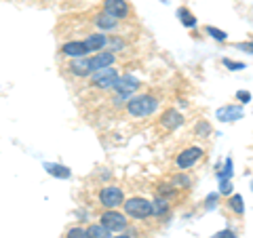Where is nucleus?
<instances>
[{"label":"nucleus","mask_w":253,"mask_h":238,"mask_svg":"<svg viewBox=\"0 0 253 238\" xmlns=\"http://www.w3.org/2000/svg\"><path fill=\"white\" fill-rule=\"evenodd\" d=\"M156 108H158V101H156V97H152V95H137V97H133L129 104H126L129 114L135 116V118H146L150 114H154Z\"/></svg>","instance_id":"obj_1"},{"label":"nucleus","mask_w":253,"mask_h":238,"mask_svg":"<svg viewBox=\"0 0 253 238\" xmlns=\"http://www.w3.org/2000/svg\"><path fill=\"white\" fill-rule=\"evenodd\" d=\"M125 204V213L133 219H146L152 215V202L146 198H129Z\"/></svg>","instance_id":"obj_2"},{"label":"nucleus","mask_w":253,"mask_h":238,"mask_svg":"<svg viewBox=\"0 0 253 238\" xmlns=\"http://www.w3.org/2000/svg\"><path fill=\"white\" fill-rule=\"evenodd\" d=\"M116 80H118V74L112 66L101 68V70H93L91 72V84L97 86V89H110V86L116 84Z\"/></svg>","instance_id":"obj_3"},{"label":"nucleus","mask_w":253,"mask_h":238,"mask_svg":"<svg viewBox=\"0 0 253 238\" xmlns=\"http://www.w3.org/2000/svg\"><path fill=\"white\" fill-rule=\"evenodd\" d=\"M99 202L104 204V207H108V209H114V207H118V204L125 202V194H123L121 188H116V186H106V188L99 192Z\"/></svg>","instance_id":"obj_4"},{"label":"nucleus","mask_w":253,"mask_h":238,"mask_svg":"<svg viewBox=\"0 0 253 238\" xmlns=\"http://www.w3.org/2000/svg\"><path fill=\"white\" fill-rule=\"evenodd\" d=\"M104 13H108L114 19H126L131 13V6L126 4V0H104Z\"/></svg>","instance_id":"obj_5"},{"label":"nucleus","mask_w":253,"mask_h":238,"mask_svg":"<svg viewBox=\"0 0 253 238\" xmlns=\"http://www.w3.org/2000/svg\"><path fill=\"white\" fill-rule=\"evenodd\" d=\"M101 226H106L110 232H121V230L126 228V217L123 215V213L110 209V211H106L104 215H101Z\"/></svg>","instance_id":"obj_6"},{"label":"nucleus","mask_w":253,"mask_h":238,"mask_svg":"<svg viewBox=\"0 0 253 238\" xmlns=\"http://www.w3.org/2000/svg\"><path fill=\"white\" fill-rule=\"evenodd\" d=\"M201 158H203V150L192 146V148H186L184 152H179L175 162H177L179 169H190V166H194L196 162L201 160Z\"/></svg>","instance_id":"obj_7"},{"label":"nucleus","mask_w":253,"mask_h":238,"mask_svg":"<svg viewBox=\"0 0 253 238\" xmlns=\"http://www.w3.org/2000/svg\"><path fill=\"white\" fill-rule=\"evenodd\" d=\"M114 89L123 95V97H129V95L133 93V91H137L139 89V80L135 76H118V80H116V84H114Z\"/></svg>","instance_id":"obj_8"},{"label":"nucleus","mask_w":253,"mask_h":238,"mask_svg":"<svg viewBox=\"0 0 253 238\" xmlns=\"http://www.w3.org/2000/svg\"><path fill=\"white\" fill-rule=\"evenodd\" d=\"M161 124L165 126V129L173 131V129H177V126L184 124V116H181L175 108H169L167 112H165V114L161 116Z\"/></svg>","instance_id":"obj_9"},{"label":"nucleus","mask_w":253,"mask_h":238,"mask_svg":"<svg viewBox=\"0 0 253 238\" xmlns=\"http://www.w3.org/2000/svg\"><path fill=\"white\" fill-rule=\"evenodd\" d=\"M70 72H72L74 76H89L93 72V66H91V59L86 57H74L72 61H70Z\"/></svg>","instance_id":"obj_10"},{"label":"nucleus","mask_w":253,"mask_h":238,"mask_svg":"<svg viewBox=\"0 0 253 238\" xmlns=\"http://www.w3.org/2000/svg\"><path fill=\"white\" fill-rule=\"evenodd\" d=\"M243 108L239 106H224V108H219L217 110V118L221 122H232V120H239V118H243Z\"/></svg>","instance_id":"obj_11"},{"label":"nucleus","mask_w":253,"mask_h":238,"mask_svg":"<svg viewBox=\"0 0 253 238\" xmlns=\"http://www.w3.org/2000/svg\"><path fill=\"white\" fill-rule=\"evenodd\" d=\"M61 53L63 55H68V57H84L86 53H89V49H86V44L84 40L83 42H78V40H72V42H66L61 46Z\"/></svg>","instance_id":"obj_12"},{"label":"nucleus","mask_w":253,"mask_h":238,"mask_svg":"<svg viewBox=\"0 0 253 238\" xmlns=\"http://www.w3.org/2000/svg\"><path fill=\"white\" fill-rule=\"evenodd\" d=\"M114 63V53L112 51H99L95 57L91 59L93 70H101V68H110Z\"/></svg>","instance_id":"obj_13"},{"label":"nucleus","mask_w":253,"mask_h":238,"mask_svg":"<svg viewBox=\"0 0 253 238\" xmlns=\"http://www.w3.org/2000/svg\"><path fill=\"white\" fill-rule=\"evenodd\" d=\"M84 44H86V49H89V53L91 51H101L108 44V38H106V34H91L84 40Z\"/></svg>","instance_id":"obj_14"},{"label":"nucleus","mask_w":253,"mask_h":238,"mask_svg":"<svg viewBox=\"0 0 253 238\" xmlns=\"http://www.w3.org/2000/svg\"><path fill=\"white\" fill-rule=\"evenodd\" d=\"M95 23H97V28L99 30H116V26H118V19H114V17H110L108 13H99L97 15V19H95Z\"/></svg>","instance_id":"obj_15"},{"label":"nucleus","mask_w":253,"mask_h":238,"mask_svg":"<svg viewBox=\"0 0 253 238\" xmlns=\"http://www.w3.org/2000/svg\"><path fill=\"white\" fill-rule=\"evenodd\" d=\"M44 169L51 173V175L55 177H61V179H68L72 173H70L68 166H63V164H44Z\"/></svg>","instance_id":"obj_16"},{"label":"nucleus","mask_w":253,"mask_h":238,"mask_svg":"<svg viewBox=\"0 0 253 238\" xmlns=\"http://www.w3.org/2000/svg\"><path fill=\"white\" fill-rule=\"evenodd\" d=\"M86 238H112L106 226H89L86 228Z\"/></svg>","instance_id":"obj_17"},{"label":"nucleus","mask_w":253,"mask_h":238,"mask_svg":"<svg viewBox=\"0 0 253 238\" xmlns=\"http://www.w3.org/2000/svg\"><path fill=\"white\" fill-rule=\"evenodd\" d=\"M177 17H179V21L184 23L186 28H194V26H196V17H194V15L186 9V6H181V9H177Z\"/></svg>","instance_id":"obj_18"},{"label":"nucleus","mask_w":253,"mask_h":238,"mask_svg":"<svg viewBox=\"0 0 253 238\" xmlns=\"http://www.w3.org/2000/svg\"><path fill=\"white\" fill-rule=\"evenodd\" d=\"M167 211H169V204H167V200H165V198H156V200H152V215L161 217V215H165Z\"/></svg>","instance_id":"obj_19"},{"label":"nucleus","mask_w":253,"mask_h":238,"mask_svg":"<svg viewBox=\"0 0 253 238\" xmlns=\"http://www.w3.org/2000/svg\"><path fill=\"white\" fill-rule=\"evenodd\" d=\"M230 207H232V211L236 213V215H243V213H245V204H243V198H241L239 194H234V196L230 198Z\"/></svg>","instance_id":"obj_20"},{"label":"nucleus","mask_w":253,"mask_h":238,"mask_svg":"<svg viewBox=\"0 0 253 238\" xmlns=\"http://www.w3.org/2000/svg\"><path fill=\"white\" fill-rule=\"evenodd\" d=\"M207 34L211 36V38H215L217 42H224L226 40V32H221V30H217V28H213V26H207Z\"/></svg>","instance_id":"obj_21"},{"label":"nucleus","mask_w":253,"mask_h":238,"mask_svg":"<svg viewBox=\"0 0 253 238\" xmlns=\"http://www.w3.org/2000/svg\"><path fill=\"white\" fill-rule=\"evenodd\" d=\"M224 66L228 68V70H234V72H239V70H245V63H241V61H232V59H224Z\"/></svg>","instance_id":"obj_22"},{"label":"nucleus","mask_w":253,"mask_h":238,"mask_svg":"<svg viewBox=\"0 0 253 238\" xmlns=\"http://www.w3.org/2000/svg\"><path fill=\"white\" fill-rule=\"evenodd\" d=\"M230 177H232V160L228 158V160H226V169L219 173V179H230Z\"/></svg>","instance_id":"obj_23"},{"label":"nucleus","mask_w":253,"mask_h":238,"mask_svg":"<svg viewBox=\"0 0 253 238\" xmlns=\"http://www.w3.org/2000/svg\"><path fill=\"white\" fill-rule=\"evenodd\" d=\"M68 238H86V230L83 228H72L68 232Z\"/></svg>","instance_id":"obj_24"},{"label":"nucleus","mask_w":253,"mask_h":238,"mask_svg":"<svg viewBox=\"0 0 253 238\" xmlns=\"http://www.w3.org/2000/svg\"><path fill=\"white\" fill-rule=\"evenodd\" d=\"M219 192H221V194H230V192H232V184H230V179H221Z\"/></svg>","instance_id":"obj_25"},{"label":"nucleus","mask_w":253,"mask_h":238,"mask_svg":"<svg viewBox=\"0 0 253 238\" xmlns=\"http://www.w3.org/2000/svg\"><path fill=\"white\" fill-rule=\"evenodd\" d=\"M236 99H241L243 104H247V101L251 99V93H247V91H239V93H236Z\"/></svg>","instance_id":"obj_26"},{"label":"nucleus","mask_w":253,"mask_h":238,"mask_svg":"<svg viewBox=\"0 0 253 238\" xmlns=\"http://www.w3.org/2000/svg\"><path fill=\"white\" fill-rule=\"evenodd\" d=\"M196 131H199V133H201V137H207V133H209L211 129H209V124H205V122H201L199 126H196Z\"/></svg>","instance_id":"obj_27"},{"label":"nucleus","mask_w":253,"mask_h":238,"mask_svg":"<svg viewBox=\"0 0 253 238\" xmlns=\"http://www.w3.org/2000/svg\"><path fill=\"white\" fill-rule=\"evenodd\" d=\"M213 238H236V236H234V232H230V230H224V232H217Z\"/></svg>","instance_id":"obj_28"},{"label":"nucleus","mask_w":253,"mask_h":238,"mask_svg":"<svg viewBox=\"0 0 253 238\" xmlns=\"http://www.w3.org/2000/svg\"><path fill=\"white\" fill-rule=\"evenodd\" d=\"M116 238H129V236H126V234H125V236H116Z\"/></svg>","instance_id":"obj_29"},{"label":"nucleus","mask_w":253,"mask_h":238,"mask_svg":"<svg viewBox=\"0 0 253 238\" xmlns=\"http://www.w3.org/2000/svg\"><path fill=\"white\" fill-rule=\"evenodd\" d=\"M251 188H253V186H251Z\"/></svg>","instance_id":"obj_30"}]
</instances>
